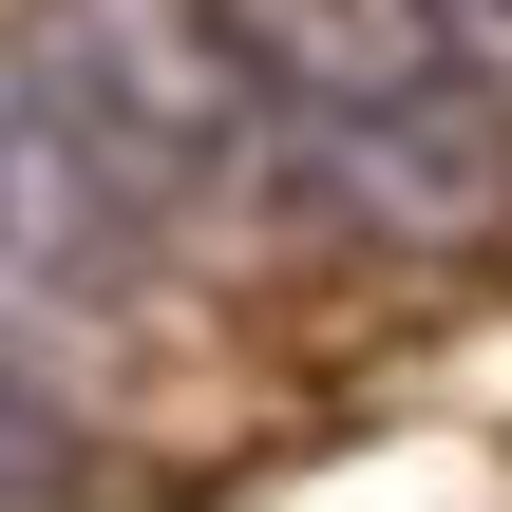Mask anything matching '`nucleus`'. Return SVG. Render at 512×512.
<instances>
[{
    "mask_svg": "<svg viewBox=\"0 0 512 512\" xmlns=\"http://www.w3.org/2000/svg\"><path fill=\"white\" fill-rule=\"evenodd\" d=\"M76 494H95V437H76L19 361H0V512H76Z\"/></svg>",
    "mask_w": 512,
    "mask_h": 512,
    "instance_id": "obj_5",
    "label": "nucleus"
},
{
    "mask_svg": "<svg viewBox=\"0 0 512 512\" xmlns=\"http://www.w3.org/2000/svg\"><path fill=\"white\" fill-rule=\"evenodd\" d=\"M133 285H152V228H133V190L76 152L57 76H38L19 19H0V304L95 323V304H133Z\"/></svg>",
    "mask_w": 512,
    "mask_h": 512,
    "instance_id": "obj_3",
    "label": "nucleus"
},
{
    "mask_svg": "<svg viewBox=\"0 0 512 512\" xmlns=\"http://www.w3.org/2000/svg\"><path fill=\"white\" fill-rule=\"evenodd\" d=\"M228 38H247V76L285 95V133H323V114H380V95H437L456 76V38L418 19V0H209ZM494 95V76H475Z\"/></svg>",
    "mask_w": 512,
    "mask_h": 512,
    "instance_id": "obj_4",
    "label": "nucleus"
},
{
    "mask_svg": "<svg viewBox=\"0 0 512 512\" xmlns=\"http://www.w3.org/2000/svg\"><path fill=\"white\" fill-rule=\"evenodd\" d=\"M285 190H323V209L380 228V247H475V228L512 209V95L437 76V95L323 114V133H285Z\"/></svg>",
    "mask_w": 512,
    "mask_h": 512,
    "instance_id": "obj_2",
    "label": "nucleus"
},
{
    "mask_svg": "<svg viewBox=\"0 0 512 512\" xmlns=\"http://www.w3.org/2000/svg\"><path fill=\"white\" fill-rule=\"evenodd\" d=\"M418 19L456 38V76H494V95H512V0H418Z\"/></svg>",
    "mask_w": 512,
    "mask_h": 512,
    "instance_id": "obj_6",
    "label": "nucleus"
},
{
    "mask_svg": "<svg viewBox=\"0 0 512 512\" xmlns=\"http://www.w3.org/2000/svg\"><path fill=\"white\" fill-rule=\"evenodd\" d=\"M19 57L57 76L76 152L133 190L152 247L285 209V95L247 76V38H228L209 0H19Z\"/></svg>",
    "mask_w": 512,
    "mask_h": 512,
    "instance_id": "obj_1",
    "label": "nucleus"
}]
</instances>
